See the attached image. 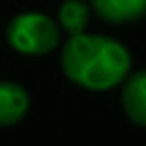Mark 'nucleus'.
Segmentation results:
<instances>
[{
  "mask_svg": "<svg viewBox=\"0 0 146 146\" xmlns=\"http://www.w3.org/2000/svg\"><path fill=\"white\" fill-rule=\"evenodd\" d=\"M91 11L105 23L123 25L146 16V0H89Z\"/></svg>",
  "mask_w": 146,
  "mask_h": 146,
  "instance_id": "obj_5",
  "label": "nucleus"
},
{
  "mask_svg": "<svg viewBox=\"0 0 146 146\" xmlns=\"http://www.w3.org/2000/svg\"><path fill=\"white\" fill-rule=\"evenodd\" d=\"M62 73L73 84L87 91H107L125 82L130 75V50L105 34H75L68 36L59 55Z\"/></svg>",
  "mask_w": 146,
  "mask_h": 146,
  "instance_id": "obj_1",
  "label": "nucleus"
},
{
  "mask_svg": "<svg viewBox=\"0 0 146 146\" xmlns=\"http://www.w3.org/2000/svg\"><path fill=\"white\" fill-rule=\"evenodd\" d=\"M89 14H91L89 2H84V0H64L57 9V25L68 36L82 34V32H87Z\"/></svg>",
  "mask_w": 146,
  "mask_h": 146,
  "instance_id": "obj_6",
  "label": "nucleus"
},
{
  "mask_svg": "<svg viewBox=\"0 0 146 146\" xmlns=\"http://www.w3.org/2000/svg\"><path fill=\"white\" fill-rule=\"evenodd\" d=\"M121 110L139 128H146V68L135 71L121 84Z\"/></svg>",
  "mask_w": 146,
  "mask_h": 146,
  "instance_id": "obj_3",
  "label": "nucleus"
},
{
  "mask_svg": "<svg viewBox=\"0 0 146 146\" xmlns=\"http://www.w3.org/2000/svg\"><path fill=\"white\" fill-rule=\"evenodd\" d=\"M30 110V94L14 80H0V128H11Z\"/></svg>",
  "mask_w": 146,
  "mask_h": 146,
  "instance_id": "obj_4",
  "label": "nucleus"
},
{
  "mask_svg": "<svg viewBox=\"0 0 146 146\" xmlns=\"http://www.w3.org/2000/svg\"><path fill=\"white\" fill-rule=\"evenodd\" d=\"M62 41L57 21L43 11H21L7 25V43L25 57H43Z\"/></svg>",
  "mask_w": 146,
  "mask_h": 146,
  "instance_id": "obj_2",
  "label": "nucleus"
}]
</instances>
